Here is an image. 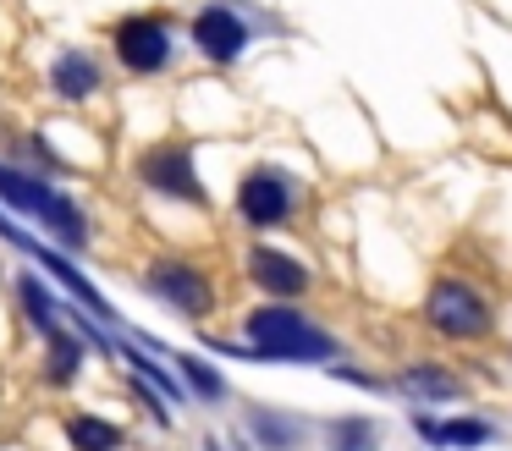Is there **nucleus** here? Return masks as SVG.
Returning <instances> with one entry per match:
<instances>
[{
	"instance_id": "3",
	"label": "nucleus",
	"mask_w": 512,
	"mask_h": 451,
	"mask_svg": "<svg viewBox=\"0 0 512 451\" xmlns=\"http://www.w3.org/2000/svg\"><path fill=\"white\" fill-rule=\"evenodd\" d=\"M265 28H276V17L265 6H248V0H204L188 17V44L210 66H237Z\"/></svg>"
},
{
	"instance_id": "7",
	"label": "nucleus",
	"mask_w": 512,
	"mask_h": 451,
	"mask_svg": "<svg viewBox=\"0 0 512 451\" xmlns=\"http://www.w3.org/2000/svg\"><path fill=\"white\" fill-rule=\"evenodd\" d=\"M133 176H138V187H149V193L166 198V204L210 209V187H204V176H199V154H193L188 138H155L149 149H138Z\"/></svg>"
},
{
	"instance_id": "8",
	"label": "nucleus",
	"mask_w": 512,
	"mask_h": 451,
	"mask_svg": "<svg viewBox=\"0 0 512 451\" xmlns=\"http://www.w3.org/2000/svg\"><path fill=\"white\" fill-rule=\"evenodd\" d=\"M144 292L155 297L160 308H171L177 319H210L215 314V281H210V270L204 264H193V259H182V253H160V259H149L144 264Z\"/></svg>"
},
{
	"instance_id": "10",
	"label": "nucleus",
	"mask_w": 512,
	"mask_h": 451,
	"mask_svg": "<svg viewBox=\"0 0 512 451\" xmlns=\"http://www.w3.org/2000/svg\"><path fill=\"white\" fill-rule=\"evenodd\" d=\"M45 83H50V94L67 99V105H89V99L105 94V66H100V55H94V50L67 44V50H56Z\"/></svg>"
},
{
	"instance_id": "11",
	"label": "nucleus",
	"mask_w": 512,
	"mask_h": 451,
	"mask_svg": "<svg viewBox=\"0 0 512 451\" xmlns=\"http://www.w3.org/2000/svg\"><path fill=\"white\" fill-rule=\"evenodd\" d=\"M391 396H408L419 407H452L468 396V380L446 363H408V369L391 374Z\"/></svg>"
},
{
	"instance_id": "13",
	"label": "nucleus",
	"mask_w": 512,
	"mask_h": 451,
	"mask_svg": "<svg viewBox=\"0 0 512 451\" xmlns=\"http://www.w3.org/2000/svg\"><path fill=\"white\" fill-rule=\"evenodd\" d=\"M243 424H248V435H254L265 451H303L309 446V429H314L309 418L287 413V407H265V402L248 407Z\"/></svg>"
},
{
	"instance_id": "1",
	"label": "nucleus",
	"mask_w": 512,
	"mask_h": 451,
	"mask_svg": "<svg viewBox=\"0 0 512 451\" xmlns=\"http://www.w3.org/2000/svg\"><path fill=\"white\" fill-rule=\"evenodd\" d=\"M226 358H248V363H298V369H331L347 358L342 336L325 330L303 303H276L265 297L259 308L243 314V347L237 341H210Z\"/></svg>"
},
{
	"instance_id": "14",
	"label": "nucleus",
	"mask_w": 512,
	"mask_h": 451,
	"mask_svg": "<svg viewBox=\"0 0 512 451\" xmlns=\"http://www.w3.org/2000/svg\"><path fill=\"white\" fill-rule=\"evenodd\" d=\"M17 308H23V319H28V325H34L45 341H50V336H61V314H67V308H61V297L50 292V286L39 281L34 270L17 275Z\"/></svg>"
},
{
	"instance_id": "6",
	"label": "nucleus",
	"mask_w": 512,
	"mask_h": 451,
	"mask_svg": "<svg viewBox=\"0 0 512 451\" xmlns=\"http://www.w3.org/2000/svg\"><path fill=\"white\" fill-rule=\"evenodd\" d=\"M105 39H111V55L122 72L133 77H160L171 72V61H177V22L166 17V11H127V17H116L111 28H105Z\"/></svg>"
},
{
	"instance_id": "17",
	"label": "nucleus",
	"mask_w": 512,
	"mask_h": 451,
	"mask_svg": "<svg viewBox=\"0 0 512 451\" xmlns=\"http://www.w3.org/2000/svg\"><path fill=\"white\" fill-rule=\"evenodd\" d=\"M83 347H89V336H83V330H78V336H67V330H61V336H50L45 341V380L50 385H72V380H78L83 358H89Z\"/></svg>"
},
{
	"instance_id": "18",
	"label": "nucleus",
	"mask_w": 512,
	"mask_h": 451,
	"mask_svg": "<svg viewBox=\"0 0 512 451\" xmlns=\"http://www.w3.org/2000/svg\"><path fill=\"white\" fill-rule=\"evenodd\" d=\"M177 374H182V385H193V396H199V402H226V374L215 369V363L182 352V358H177Z\"/></svg>"
},
{
	"instance_id": "9",
	"label": "nucleus",
	"mask_w": 512,
	"mask_h": 451,
	"mask_svg": "<svg viewBox=\"0 0 512 451\" xmlns=\"http://www.w3.org/2000/svg\"><path fill=\"white\" fill-rule=\"evenodd\" d=\"M243 275L259 297H276V303H303L314 292V270L309 259H298L292 248L276 242H248L243 248Z\"/></svg>"
},
{
	"instance_id": "16",
	"label": "nucleus",
	"mask_w": 512,
	"mask_h": 451,
	"mask_svg": "<svg viewBox=\"0 0 512 451\" xmlns=\"http://www.w3.org/2000/svg\"><path fill=\"white\" fill-rule=\"evenodd\" d=\"M61 429H67L72 451H122L127 446V429L111 424V418H100V413H72Z\"/></svg>"
},
{
	"instance_id": "19",
	"label": "nucleus",
	"mask_w": 512,
	"mask_h": 451,
	"mask_svg": "<svg viewBox=\"0 0 512 451\" xmlns=\"http://www.w3.org/2000/svg\"><path fill=\"white\" fill-rule=\"evenodd\" d=\"M204 451H221V446H215V440H210V446H204Z\"/></svg>"
},
{
	"instance_id": "12",
	"label": "nucleus",
	"mask_w": 512,
	"mask_h": 451,
	"mask_svg": "<svg viewBox=\"0 0 512 451\" xmlns=\"http://www.w3.org/2000/svg\"><path fill=\"white\" fill-rule=\"evenodd\" d=\"M413 435H419L430 451H479V446L496 440V424L479 418V413H452V418L413 413Z\"/></svg>"
},
{
	"instance_id": "4",
	"label": "nucleus",
	"mask_w": 512,
	"mask_h": 451,
	"mask_svg": "<svg viewBox=\"0 0 512 451\" xmlns=\"http://www.w3.org/2000/svg\"><path fill=\"white\" fill-rule=\"evenodd\" d=\"M419 314L430 325V336H441V341H485L496 330V303L468 275H435Z\"/></svg>"
},
{
	"instance_id": "20",
	"label": "nucleus",
	"mask_w": 512,
	"mask_h": 451,
	"mask_svg": "<svg viewBox=\"0 0 512 451\" xmlns=\"http://www.w3.org/2000/svg\"><path fill=\"white\" fill-rule=\"evenodd\" d=\"M507 358H512V347H507Z\"/></svg>"
},
{
	"instance_id": "15",
	"label": "nucleus",
	"mask_w": 512,
	"mask_h": 451,
	"mask_svg": "<svg viewBox=\"0 0 512 451\" xmlns=\"http://www.w3.org/2000/svg\"><path fill=\"white\" fill-rule=\"evenodd\" d=\"M325 451H380V418L369 413L325 418Z\"/></svg>"
},
{
	"instance_id": "2",
	"label": "nucleus",
	"mask_w": 512,
	"mask_h": 451,
	"mask_svg": "<svg viewBox=\"0 0 512 451\" xmlns=\"http://www.w3.org/2000/svg\"><path fill=\"white\" fill-rule=\"evenodd\" d=\"M0 198H6L12 209H23L28 220H39V226L61 242V248H72V253L89 248V237H94L89 215H83L78 198H67L56 182H50V176H34V171H23V165L0 160Z\"/></svg>"
},
{
	"instance_id": "5",
	"label": "nucleus",
	"mask_w": 512,
	"mask_h": 451,
	"mask_svg": "<svg viewBox=\"0 0 512 451\" xmlns=\"http://www.w3.org/2000/svg\"><path fill=\"white\" fill-rule=\"evenodd\" d=\"M232 209H237V220H243L248 231H259V237L287 231L292 220H298V209H303V182L287 171V165L259 160V165H248V171L237 176Z\"/></svg>"
}]
</instances>
